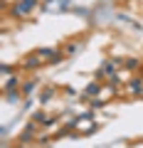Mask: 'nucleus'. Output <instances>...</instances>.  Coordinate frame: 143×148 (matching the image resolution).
Returning <instances> with one entry per match:
<instances>
[{
	"mask_svg": "<svg viewBox=\"0 0 143 148\" xmlns=\"http://www.w3.org/2000/svg\"><path fill=\"white\" fill-rule=\"evenodd\" d=\"M37 3L40 0H17V5L10 10V15L12 17H27L35 8H37Z\"/></svg>",
	"mask_w": 143,
	"mask_h": 148,
	"instance_id": "nucleus-1",
	"label": "nucleus"
},
{
	"mask_svg": "<svg viewBox=\"0 0 143 148\" xmlns=\"http://www.w3.org/2000/svg\"><path fill=\"white\" fill-rule=\"evenodd\" d=\"M32 138H35V126H25V131H22V136H20V141L22 143H27V141H32Z\"/></svg>",
	"mask_w": 143,
	"mask_h": 148,
	"instance_id": "nucleus-2",
	"label": "nucleus"
},
{
	"mask_svg": "<svg viewBox=\"0 0 143 148\" xmlns=\"http://www.w3.org/2000/svg\"><path fill=\"white\" fill-rule=\"evenodd\" d=\"M40 59H42V57H27V59H25V62H22V64H25L27 69H35V67H37V64H40Z\"/></svg>",
	"mask_w": 143,
	"mask_h": 148,
	"instance_id": "nucleus-3",
	"label": "nucleus"
},
{
	"mask_svg": "<svg viewBox=\"0 0 143 148\" xmlns=\"http://www.w3.org/2000/svg\"><path fill=\"white\" fill-rule=\"evenodd\" d=\"M141 89H143V79H133L131 82V91L133 94H141Z\"/></svg>",
	"mask_w": 143,
	"mask_h": 148,
	"instance_id": "nucleus-4",
	"label": "nucleus"
},
{
	"mask_svg": "<svg viewBox=\"0 0 143 148\" xmlns=\"http://www.w3.org/2000/svg\"><path fill=\"white\" fill-rule=\"evenodd\" d=\"M99 89H101V86L94 82V84H89V86H86V91H84V94H86V96H94V94H99Z\"/></svg>",
	"mask_w": 143,
	"mask_h": 148,
	"instance_id": "nucleus-5",
	"label": "nucleus"
},
{
	"mask_svg": "<svg viewBox=\"0 0 143 148\" xmlns=\"http://www.w3.org/2000/svg\"><path fill=\"white\" fill-rule=\"evenodd\" d=\"M52 96H54V89H52V86H47V89L42 91V96H40V101H49Z\"/></svg>",
	"mask_w": 143,
	"mask_h": 148,
	"instance_id": "nucleus-6",
	"label": "nucleus"
},
{
	"mask_svg": "<svg viewBox=\"0 0 143 148\" xmlns=\"http://www.w3.org/2000/svg\"><path fill=\"white\" fill-rule=\"evenodd\" d=\"M5 99H8V101H10V104H12V101H17V99H20V91L10 89V91H8V94H5Z\"/></svg>",
	"mask_w": 143,
	"mask_h": 148,
	"instance_id": "nucleus-7",
	"label": "nucleus"
},
{
	"mask_svg": "<svg viewBox=\"0 0 143 148\" xmlns=\"http://www.w3.org/2000/svg\"><path fill=\"white\" fill-rule=\"evenodd\" d=\"M77 49H79V45H67V49H64V52H67V54H74Z\"/></svg>",
	"mask_w": 143,
	"mask_h": 148,
	"instance_id": "nucleus-8",
	"label": "nucleus"
},
{
	"mask_svg": "<svg viewBox=\"0 0 143 148\" xmlns=\"http://www.w3.org/2000/svg\"><path fill=\"white\" fill-rule=\"evenodd\" d=\"M8 86H10V89H15V86H17V77H10V82L5 84V89H8Z\"/></svg>",
	"mask_w": 143,
	"mask_h": 148,
	"instance_id": "nucleus-9",
	"label": "nucleus"
},
{
	"mask_svg": "<svg viewBox=\"0 0 143 148\" xmlns=\"http://www.w3.org/2000/svg\"><path fill=\"white\" fill-rule=\"evenodd\" d=\"M126 67H128V69H136V67H138V59H128Z\"/></svg>",
	"mask_w": 143,
	"mask_h": 148,
	"instance_id": "nucleus-10",
	"label": "nucleus"
},
{
	"mask_svg": "<svg viewBox=\"0 0 143 148\" xmlns=\"http://www.w3.org/2000/svg\"><path fill=\"white\" fill-rule=\"evenodd\" d=\"M32 89H35V82H30V84L22 86V91H25V94H27V91H32Z\"/></svg>",
	"mask_w": 143,
	"mask_h": 148,
	"instance_id": "nucleus-11",
	"label": "nucleus"
}]
</instances>
